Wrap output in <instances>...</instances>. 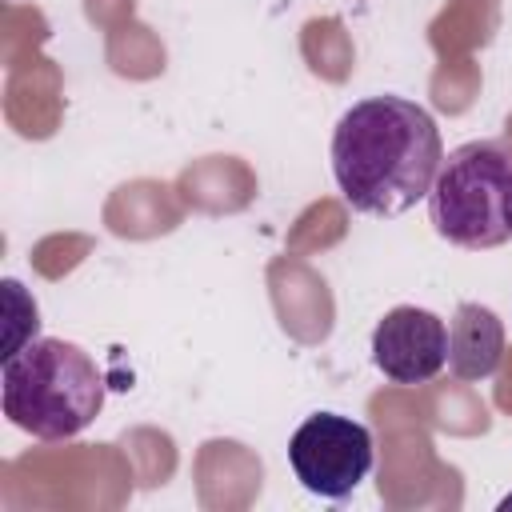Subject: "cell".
<instances>
[{"label":"cell","instance_id":"6da1fadb","mask_svg":"<svg viewBox=\"0 0 512 512\" xmlns=\"http://www.w3.org/2000/svg\"><path fill=\"white\" fill-rule=\"evenodd\" d=\"M444 144L428 108L404 96H368L352 104L332 132V176L344 200L364 216H404L440 172Z\"/></svg>","mask_w":512,"mask_h":512},{"label":"cell","instance_id":"7a4b0ae2","mask_svg":"<svg viewBox=\"0 0 512 512\" xmlns=\"http://www.w3.org/2000/svg\"><path fill=\"white\" fill-rule=\"evenodd\" d=\"M0 400L4 416L28 436L68 440L100 416L104 376L80 344L40 336L4 356Z\"/></svg>","mask_w":512,"mask_h":512},{"label":"cell","instance_id":"3957f363","mask_svg":"<svg viewBox=\"0 0 512 512\" xmlns=\"http://www.w3.org/2000/svg\"><path fill=\"white\" fill-rule=\"evenodd\" d=\"M432 228L456 248H500L512 240V144L468 140L440 160L428 192Z\"/></svg>","mask_w":512,"mask_h":512},{"label":"cell","instance_id":"277c9868","mask_svg":"<svg viewBox=\"0 0 512 512\" xmlns=\"http://www.w3.org/2000/svg\"><path fill=\"white\" fill-rule=\"evenodd\" d=\"M372 432L340 412L308 416L288 440V464L296 480L324 500H348L372 472Z\"/></svg>","mask_w":512,"mask_h":512},{"label":"cell","instance_id":"5b68a950","mask_svg":"<svg viewBox=\"0 0 512 512\" xmlns=\"http://www.w3.org/2000/svg\"><path fill=\"white\" fill-rule=\"evenodd\" d=\"M372 364L392 384H424L448 364V328L436 312L400 304L372 328Z\"/></svg>","mask_w":512,"mask_h":512},{"label":"cell","instance_id":"8992f818","mask_svg":"<svg viewBox=\"0 0 512 512\" xmlns=\"http://www.w3.org/2000/svg\"><path fill=\"white\" fill-rule=\"evenodd\" d=\"M504 360V324L484 304H456L448 324V372L456 380H484Z\"/></svg>","mask_w":512,"mask_h":512}]
</instances>
